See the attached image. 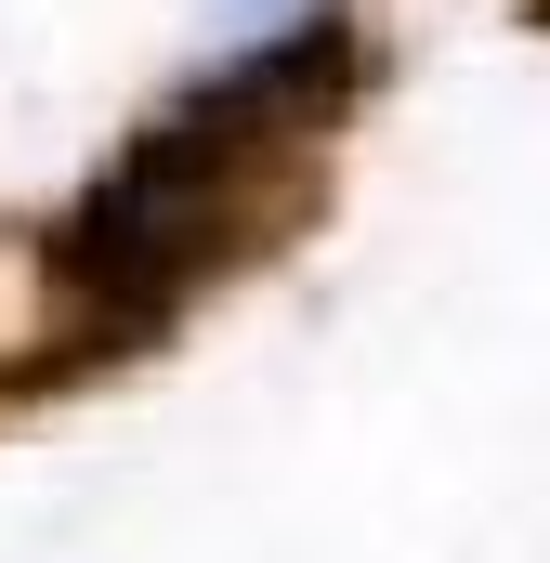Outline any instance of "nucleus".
I'll return each instance as SVG.
<instances>
[{"instance_id":"f257e3e1","label":"nucleus","mask_w":550,"mask_h":563,"mask_svg":"<svg viewBox=\"0 0 550 563\" xmlns=\"http://www.w3.org/2000/svg\"><path fill=\"white\" fill-rule=\"evenodd\" d=\"M354 92H367V40L341 13H301L288 40L197 79L170 119H144V144L53 223V288L79 301V328L106 354L157 341L210 276L275 250V223L315 210V144L341 132Z\"/></svg>"},{"instance_id":"f03ea898","label":"nucleus","mask_w":550,"mask_h":563,"mask_svg":"<svg viewBox=\"0 0 550 563\" xmlns=\"http://www.w3.org/2000/svg\"><path fill=\"white\" fill-rule=\"evenodd\" d=\"M538 26H550V0H538Z\"/></svg>"}]
</instances>
